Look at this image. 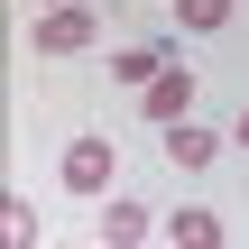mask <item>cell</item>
<instances>
[{"label":"cell","mask_w":249,"mask_h":249,"mask_svg":"<svg viewBox=\"0 0 249 249\" xmlns=\"http://www.w3.org/2000/svg\"><path fill=\"white\" fill-rule=\"evenodd\" d=\"M28 37H37V55H83V46L102 37V18H92L83 0H55V9H46V18H37Z\"/></svg>","instance_id":"cell-1"},{"label":"cell","mask_w":249,"mask_h":249,"mask_svg":"<svg viewBox=\"0 0 249 249\" xmlns=\"http://www.w3.org/2000/svg\"><path fill=\"white\" fill-rule=\"evenodd\" d=\"M65 194H111V139L102 129L65 139Z\"/></svg>","instance_id":"cell-2"},{"label":"cell","mask_w":249,"mask_h":249,"mask_svg":"<svg viewBox=\"0 0 249 249\" xmlns=\"http://www.w3.org/2000/svg\"><path fill=\"white\" fill-rule=\"evenodd\" d=\"M139 92H148V102H139V111H148V120H157V129H176V120H185V111H194V83H185V65H166V74H148V83H139Z\"/></svg>","instance_id":"cell-3"},{"label":"cell","mask_w":249,"mask_h":249,"mask_svg":"<svg viewBox=\"0 0 249 249\" xmlns=\"http://www.w3.org/2000/svg\"><path fill=\"white\" fill-rule=\"evenodd\" d=\"M166 65H176V46H166V37H139V46H120V55H111V74H120V83H148V74H166Z\"/></svg>","instance_id":"cell-4"},{"label":"cell","mask_w":249,"mask_h":249,"mask_svg":"<svg viewBox=\"0 0 249 249\" xmlns=\"http://www.w3.org/2000/svg\"><path fill=\"white\" fill-rule=\"evenodd\" d=\"M166 157H176V166H213V157H222V129H203V120H176V129H166Z\"/></svg>","instance_id":"cell-5"},{"label":"cell","mask_w":249,"mask_h":249,"mask_svg":"<svg viewBox=\"0 0 249 249\" xmlns=\"http://www.w3.org/2000/svg\"><path fill=\"white\" fill-rule=\"evenodd\" d=\"M166 240H185V249H222V213L185 203V213H166Z\"/></svg>","instance_id":"cell-6"},{"label":"cell","mask_w":249,"mask_h":249,"mask_svg":"<svg viewBox=\"0 0 249 249\" xmlns=\"http://www.w3.org/2000/svg\"><path fill=\"white\" fill-rule=\"evenodd\" d=\"M148 231H157V222H148V203H111V213H102V240H148Z\"/></svg>","instance_id":"cell-7"},{"label":"cell","mask_w":249,"mask_h":249,"mask_svg":"<svg viewBox=\"0 0 249 249\" xmlns=\"http://www.w3.org/2000/svg\"><path fill=\"white\" fill-rule=\"evenodd\" d=\"M176 18H185V28H203V37H213V28H231V0H176Z\"/></svg>","instance_id":"cell-8"},{"label":"cell","mask_w":249,"mask_h":249,"mask_svg":"<svg viewBox=\"0 0 249 249\" xmlns=\"http://www.w3.org/2000/svg\"><path fill=\"white\" fill-rule=\"evenodd\" d=\"M0 231H9V240H37V213H28V203L9 194V203H0Z\"/></svg>","instance_id":"cell-9"},{"label":"cell","mask_w":249,"mask_h":249,"mask_svg":"<svg viewBox=\"0 0 249 249\" xmlns=\"http://www.w3.org/2000/svg\"><path fill=\"white\" fill-rule=\"evenodd\" d=\"M240 148H249V111H240Z\"/></svg>","instance_id":"cell-10"},{"label":"cell","mask_w":249,"mask_h":249,"mask_svg":"<svg viewBox=\"0 0 249 249\" xmlns=\"http://www.w3.org/2000/svg\"><path fill=\"white\" fill-rule=\"evenodd\" d=\"M46 9H55V0H46Z\"/></svg>","instance_id":"cell-11"}]
</instances>
